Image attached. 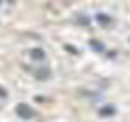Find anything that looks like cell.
Here are the masks:
<instances>
[{
    "instance_id": "cell-6",
    "label": "cell",
    "mask_w": 130,
    "mask_h": 122,
    "mask_svg": "<svg viewBox=\"0 0 130 122\" xmlns=\"http://www.w3.org/2000/svg\"><path fill=\"white\" fill-rule=\"evenodd\" d=\"M65 49H67L70 54H78V51H75V47L73 46H70V44H65Z\"/></svg>"
},
{
    "instance_id": "cell-7",
    "label": "cell",
    "mask_w": 130,
    "mask_h": 122,
    "mask_svg": "<svg viewBox=\"0 0 130 122\" xmlns=\"http://www.w3.org/2000/svg\"><path fill=\"white\" fill-rule=\"evenodd\" d=\"M0 96H2V98H7V91H5L2 86H0Z\"/></svg>"
},
{
    "instance_id": "cell-4",
    "label": "cell",
    "mask_w": 130,
    "mask_h": 122,
    "mask_svg": "<svg viewBox=\"0 0 130 122\" xmlns=\"http://www.w3.org/2000/svg\"><path fill=\"white\" fill-rule=\"evenodd\" d=\"M89 46H91V47H94L98 52H103V51H104V46H103L101 42H98L96 39H91V41H89Z\"/></svg>"
},
{
    "instance_id": "cell-5",
    "label": "cell",
    "mask_w": 130,
    "mask_h": 122,
    "mask_svg": "<svg viewBox=\"0 0 130 122\" xmlns=\"http://www.w3.org/2000/svg\"><path fill=\"white\" fill-rule=\"evenodd\" d=\"M114 112H116V111H114L112 106H106V108L101 109V116H112Z\"/></svg>"
},
{
    "instance_id": "cell-3",
    "label": "cell",
    "mask_w": 130,
    "mask_h": 122,
    "mask_svg": "<svg viewBox=\"0 0 130 122\" xmlns=\"http://www.w3.org/2000/svg\"><path fill=\"white\" fill-rule=\"evenodd\" d=\"M96 20L101 24H109V23H111V16H109V15H104V13H98L96 15Z\"/></svg>"
},
{
    "instance_id": "cell-2",
    "label": "cell",
    "mask_w": 130,
    "mask_h": 122,
    "mask_svg": "<svg viewBox=\"0 0 130 122\" xmlns=\"http://www.w3.org/2000/svg\"><path fill=\"white\" fill-rule=\"evenodd\" d=\"M29 55H31V59H34V60H42L44 57H46V54H44V51H42V49H39V47H36V49H31Z\"/></svg>"
},
{
    "instance_id": "cell-1",
    "label": "cell",
    "mask_w": 130,
    "mask_h": 122,
    "mask_svg": "<svg viewBox=\"0 0 130 122\" xmlns=\"http://www.w3.org/2000/svg\"><path fill=\"white\" fill-rule=\"evenodd\" d=\"M16 114H18L21 119H31V117H32V109L28 104L20 103L18 106H16Z\"/></svg>"
}]
</instances>
